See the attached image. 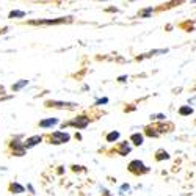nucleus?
I'll list each match as a JSON object with an SVG mask.
<instances>
[{"mask_svg":"<svg viewBox=\"0 0 196 196\" xmlns=\"http://www.w3.org/2000/svg\"><path fill=\"white\" fill-rule=\"evenodd\" d=\"M107 102H108V99H107V97H104V99L96 101V105H102V104H107Z\"/></svg>","mask_w":196,"mask_h":196,"instance_id":"obj_17","label":"nucleus"},{"mask_svg":"<svg viewBox=\"0 0 196 196\" xmlns=\"http://www.w3.org/2000/svg\"><path fill=\"white\" fill-rule=\"evenodd\" d=\"M88 122H89V119H88L86 116H80V118H77L74 122H71V124L76 126V127H79V129H83V127L88 126Z\"/></svg>","mask_w":196,"mask_h":196,"instance_id":"obj_4","label":"nucleus"},{"mask_svg":"<svg viewBox=\"0 0 196 196\" xmlns=\"http://www.w3.org/2000/svg\"><path fill=\"white\" fill-rule=\"evenodd\" d=\"M126 79H127L126 76H121V77H119V82H126Z\"/></svg>","mask_w":196,"mask_h":196,"instance_id":"obj_20","label":"nucleus"},{"mask_svg":"<svg viewBox=\"0 0 196 196\" xmlns=\"http://www.w3.org/2000/svg\"><path fill=\"white\" fill-rule=\"evenodd\" d=\"M151 118H154V119H165L166 116L165 115H157V116H151Z\"/></svg>","mask_w":196,"mask_h":196,"instance_id":"obj_19","label":"nucleus"},{"mask_svg":"<svg viewBox=\"0 0 196 196\" xmlns=\"http://www.w3.org/2000/svg\"><path fill=\"white\" fill-rule=\"evenodd\" d=\"M55 124H58V119H57V118L44 119V121L39 122V126H41V127H52V126H55Z\"/></svg>","mask_w":196,"mask_h":196,"instance_id":"obj_7","label":"nucleus"},{"mask_svg":"<svg viewBox=\"0 0 196 196\" xmlns=\"http://www.w3.org/2000/svg\"><path fill=\"white\" fill-rule=\"evenodd\" d=\"M179 113H181L182 116H185V115H191V113H193V108H191V107H182V108L179 110Z\"/></svg>","mask_w":196,"mask_h":196,"instance_id":"obj_13","label":"nucleus"},{"mask_svg":"<svg viewBox=\"0 0 196 196\" xmlns=\"http://www.w3.org/2000/svg\"><path fill=\"white\" fill-rule=\"evenodd\" d=\"M47 107H69V108H76L77 104L74 102H47Z\"/></svg>","mask_w":196,"mask_h":196,"instance_id":"obj_5","label":"nucleus"},{"mask_svg":"<svg viewBox=\"0 0 196 196\" xmlns=\"http://www.w3.org/2000/svg\"><path fill=\"white\" fill-rule=\"evenodd\" d=\"M137 146H140V144H143V135H140V133H133L132 135V138H130Z\"/></svg>","mask_w":196,"mask_h":196,"instance_id":"obj_9","label":"nucleus"},{"mask_svg":"<svg viewBox=\"0 0 196 196\" xmlns=\"http://www.w3.org/2000/svg\"><path fill=\"white\" fill-rule=\"evenodd\" d=\"M129 190H130V187H129L127 184H124V185L121 187V191H129Z\"/></svg>","mask_w":196,"mask_h":196,"instance_id":"obj_18","label":"nucleus"},{"mask_svg":"<svg viewBox=\"0 0 196 196\" xmlns=\"http://www.w3.org/2000/svg\"><path fill=\"white\" fill-rule=\"evenodd\" d=\"M118 152H119L121 155H127V154L130 152V146L127 144V141H126V143H122L121 149H118Z\"/></svg>","mask_w":196,"mask_h":196,"instance_id":"obj_8","label":"nucleus"},{"mask_svg":"<svg viewBox=\"0 0 196 196\" xmlns=\"http://www.w3.org/2000/svg\"><path fill=\"white\" fill-rule=\"evenodd\" d=\"M118 138H119V132H111V133L107 135V141H110V143L111 141H116Z\"/></svg>","mask_w":196,"mask_h":196,"instance_id":"obj_12","label":"nucleus"},{"mask_svg":"<svg viewBox=\"0 0 196 196\" xmlns=\"http://www.w3.org/2000/svg\"><path fill=\"white\" fill-rule=\"evenodd\" d=\"M10 190H11L13 193H24V187L19 185V184H11V185H10Z\"/></svg>","mask_w":196,"mask_h":196,"instance_id":"obj_10","label":"nucleus"},{"mask_svg":"<svg viewBox=\"0 0 196 196\" xmlns=\"http://www.w3.org/2000/svg\"><path fill=\"white\" fill-rule=\"evenodd\" d=\"M169 155H168V152L166 151H157V160H163V159H168Z\"/></svg>","mask_w":196,"mask_h":196,"instance_id":"obj_14","label":"nucleus"},{"mask_svg":"<svg viewBox=\"0 0 196 196\" xmlns=\"http://www.w3.org/2000/svg\"><path fill=\"white\" fill-rule=\"evenodd\" d=\"M24 16H25V13H24V11H11L10 13L11 19H14V17H24Z\"/></svg>","mask_w":196,"mask_h":196,"instance_id":"obj_15","label":"nucleus"},{"mask_svg":"<svg viewBox=\"0 0 196 196\" xmlns=\"http://www.w3.org/2000/svg\"><path fill=\"white\" fill-rule=\"evenodd\" d=\"M129 171H132V173H135V174H140V173H148L149 168H146L140 160H133L129 165Z\"/></svg>","mask_w":196,"mask_h":196,"instance_id":"obj_1","label":"nucleus"},{"mask_svg":"<svg viewBox=\"0 0 196 196\" xmlns=\"http://www.w3.org/2000/svg\"><path fill=\"white\" fill-rule=\"evenodd\" d=\"M27 83H28V80H20V82L14 83V85H13V91H19L20 88H24V86H25Z\"/></svg>","mask_w":196,"mask_h":196,"instance_id":"obj_11","label":"nucleus"},{"mask_svg":"<svg viewBox=\"0 0 196 196\" xmlns=\"http://www.w3.org/2000/svg\"><path fill=\"white\" fill-rule=\"evenodd\" d=\"M50 140H52L54 144H61V143L69 141V135L66 132H54L52 137H50Z\"/></svg>","mask_w":196,"mask_h":196,"instance_id":"obj_2","label":"nucleus"},{"mask_svg":"<svg viewBox=\"0 0 196 196\" xmlns=\"http://www.w3.org/2000/svg\"><path fill=\"white\" fill-rule=\"evenodd\" d=\"M63 22H71V17H68V19H64V17H61V19H55V20H33L32 24H63Z\"/></svg>","mask_w":196,"mask_h":196,"instance_id":"obj_6","label":"nucleus"},{"mask_svg":"<svg viewBox=\"0 0 196 196\" xmlns=\"http://www.w3.org/2000/svg\"><path fill=\"white\" fill-rule=\"evenodd\" d=\"M41 135H35V137H30L25 143H24V148H33V146H36L38 143H41Z\"/></svg>","mask_w":196,"mask_h":196,"instance_id":"obj_3","label":"nucleus"},{"mask_svg":"<svg viewBox=\"0 0 196 196\" xmlns=\"http://www.w3.org/2000/svg\"><path fill=\"white\" fill-rule=\"evenodd\" d=\"M151 13H152V8H148V10H144V11L141 13V16H143V17H148Z\"/></svg>","mask_w":196,"mask_h":196,"instance_id":"obj_16","label":"nucleus"}]
</instances>
